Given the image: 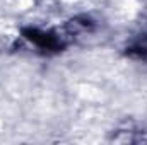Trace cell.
I'll return each mask as SVG.
<instances>
[{
	"instance_id": "1",
	"label": "cell",
	"mask_w": 147,
	"mask_h": 145,
	"mask_svg": "<svg viewBox=\"0 0 147 145\" xmlns=\"http://www.w3.org/2000/svg\"><path fill=\"white\" fill-rule=\"evenodd\" d=\"M22 38L43 53H58L67 46V36H62L57 31L41 29V28H24Z\"/></svg>"
},
{
	"instance_id": "2",
	"label": "cell",
	"mask_w": 147,
	"mask_h": 145,
	"mask_svg": "<svg viewBox=\"0 0 147 145\" xmlns=\"http://www.w3.org/2000/svg\"><path fill=\"white\" fill-rule=\"evenodd\" d=\"M113 142H118V144H142V142H147V132L134 130V128L118 130L113 135Z\"/></svg>"
},
{
	"instance_id": "3",
	"label": "cell",
	"mask_w": 147,
	"mask_h": 145,
	"mask_svg": "<svg viewBox=\"0 0 147 145\" xmlns=\"http://www.w3.org/2000/svg\"><path fill=\"white\" fill-rule=\"evenodd\" d=\"M127 55L132 58L147 60V29L142 34H139L137 38L132 39V43L127 48Z\"/></svg>"
}]
</instances>
